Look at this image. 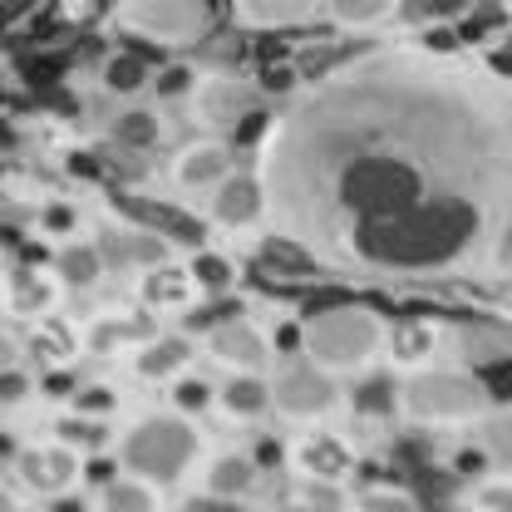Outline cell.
<instances>
[{"label": "cell", "instance_id": "6da1fadb", "mask_svg": "<svg viewBox=\"0 0 512 512\" xmlns=\"http://www.w3.org/2000/svg\"><path fill=\"white\" fill-rule=\"evenodd\" d=\"M483 178H512L498 94L444 64L365 55L281 114L256 188L271 227L330 271L439 276L493 222Z\"/></svg>", "mask_w": 512, "mask_h": 512}, {"label": "cell", "instance_id": "7a4b0ae2", "mask_svg": "<svg viewBox=\"0 0 512 512\" xmlns=\"http://www.w3.org/2000/svg\"><path fill=\"white\" fill-rule=\"evenodd\" d=\"M380 340V325L360 311H335V316H320L311 330H306V345L316 350L325 365H355L375 350Z\"/></svg>", "mask_w": 512, "mask_h": 512}, {"label": "cell", "instance_id": "3957f363", "mask_svg": "<svg viewBox=\"0 0 512 512\" xmlns=\"http://www.w3.org/2000/svg\"><path fill=\"white\" fill-rule=\"evenodd\" d=\"M192 453V434L188 429H178V424H143L133 439H128V463L138 468V473H153V478H168V473H178L183 463H188Z\"/></svg>", "mask_w": 512, "mask_h": 512}, {"label": "cell", "instance_id": "277c9868", "mask_svg": "<svg viewBox=\"0 0 512 512\" xmlns=\"http://www.w3.org/2000/svg\"><path fill=\"white\" fill-rule=\"evenodd\" d=\"M409 404L424 419H463L483 404V389L463 375H424L419 384H409Z\"/></svg>", "mask_w": 512, "mask_h": 512}, {"label": "cell", "instance_id": "5b68a950", "mask_svg": "<svg viewBox=\"0 0 512 512\" xmlns=\"http://www.w3.org/2000/svg\"><path fill=\"white\" fill-rule=\"evenodd\" d=\"M252 25H291L316 10V0H237Z\"/></svg>", "mask_w": 512, "mask_h": 512}, {"label": "cell", "instance_id": "8992f818", "mask_svg": "<svg viewBox=\"0 0 512 512\" xmlns=\"http://www.w3.org/2000/svg\"><path fill=\"white\" fill-rule=\"evenodd\" d=\"M330 384L320 380V375H296V380L281 384V399L296 409V414H306V409H320V404H330Z\"/></svg>", "mask_w": 512, "mask_h": 512}, {"label": "cell", "instance_id": "52a82bcc", "mask_svg": "<svg viewBox=\"0 0 512 512\" xmlns=\"http://www.w3.org/2000/svg\"><path fill=\"white\" fill-rule=\"evenodd\" d=\"M212 350L217 355H232V360H261V340H256L252 330H242V325H227V330H217L212 335Z\"/></svg>", "mask_w": 512, "mask_h": 512}, {"label": "cell", "instance_id": "ba28073f", "mask_svg": "<svg viewBox=\"0 0 512 512\" xmlns=\"http://www.w3.org/2000/svg\"><path fill=\"white\" fill-rule=\"evenodd\" d=\"M488 448L498 463H512V419H493L488 424Z\"/></svg>", "mask_w": 512, "mask_h": 512}, {"label": "cell", "instance_id": "9c48e42d", "mask_svg": "<svg viewBox=\"0 0 512 512\" xmlns=\"http://www.w3.org/2000/svg\"><path fill=\"white\" fill-rule=\"evenodd\" d=\"M384 5H389V0H335V10H340L345 20H355V25H360V20H375Z\"/></svg>", "mask_w": 512, "mask_h": 512}, {"label": "cell", "instance_id": "30bf717a", "mask_svg": "<svg viewBox=\"0 0 512 512\" xmlns=\"http://www.w3.org/2000/svg\"><path fill=\"white\" fill-rule=\"evenodd\" d=\"M227 399H232L237 409H256V404H261V389H256L252 380H242V384H232V389H227Z\"/></svg>", "mask_w": 512, "mask_h": 512}, {"label": "cell", "instance_id": "8fae6325", "mask_svg": "<svg viewBox=\"0 0 512 512\" xmlns=\"http://www.w3.org/2000/svg\"><path fill=\"white\" fill-rule=\"evenodd\" d=\"M498 261H503V266L512 271V222L503 227V237H498Z\"/></svg>", "mask_w": 512, "mask_h": 512}, {"label": "cell", "instance_id": "7c38bea8", "mask_svg": "<svg viewBox=\"0 0 512 512\" xmlns=\"http://www.w3.org/2000/svg\"><path fill=\"white\" fill-rule=\"evenodd\" d=\"M483 503H488V508H512V488H493Z\"/></svg>", "mask_w": 512, "mask_h": 512}]
</instances>
